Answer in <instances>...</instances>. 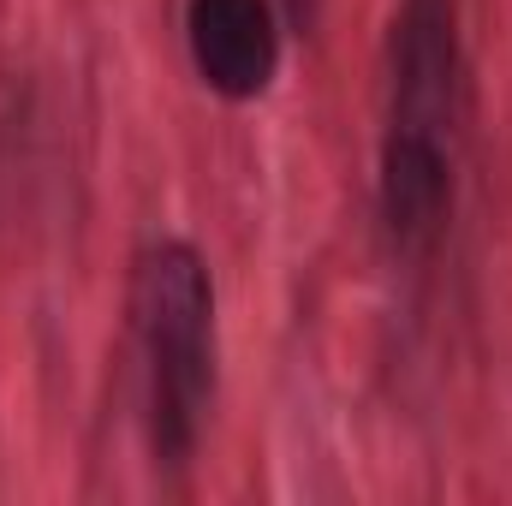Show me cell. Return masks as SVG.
I'll return each mask as SVG.
<instances>
[{
    "mask_svg": "<svg viewBox=\"0 0 512 506\" xmlns=\"http://www.w3.org/2000/svg\"><path fill=\"white\" fill-rule=\"evenodd\" d=\"M126 340L143 453L155 477L179 483L197 465L221 399V286L197 239H137L126 262Z\"/></svg>",
    "mask_w": 512,
    "mask_h": 506,
    "instance_id": "cell-2",
    "label": "cell"
},
{
    "mask_svg": "<svg viewBox=\"0 0 512 506\" xmlns=\"http://www.w3.org/2000/svg\"><path fill=\"white\" fill-rule=\"evenodd\" d=\"M471 114L477 84L465 48V0H393L382 36L376 239L399 274H429L453 239Z\"/></svg>",
    "mask_w": 512,
    "mask_h": 506,
    "instance_id": "cell-1",
    "label": "cell"
},
{
    "mask_svg": "<svg viewBox=\"0 0 512 506\" xmlns=\"http://www.w3.org/2000/svg\"><path fill=\"white\" fill-rule=\"evenodd\" d=\"M179 36L191 78L227 108L262 102L286 60V24L274 0H185Z\"/></svg>",
    "mask_w": 512,
    "mask_h": 506,
    "instance_id": "cell-3",
    "label": "cell"
}]
</instances>
